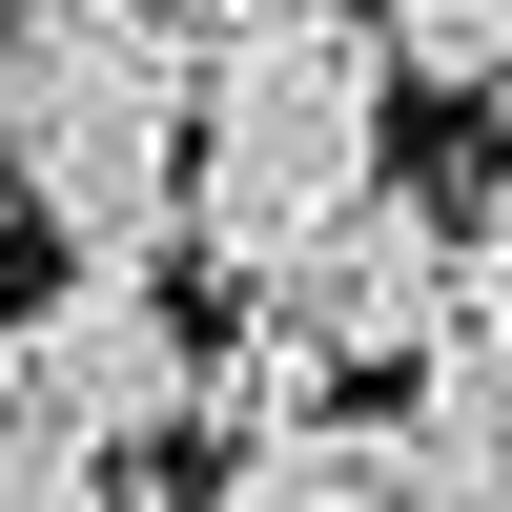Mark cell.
I'll return each instance as SVG.
<instances>
[{"instance_id": "obj_5", "label": "cell", "mask_w": 512, "mask_h": 512, "mask_svg": "<svg viewBox=\"0 0 512 512\" xmlns=\"http://www.w3.org/2000/svg\"><path fill=\"white\" fill-rule=\"evenodd\" d=\"M390 512H512V328H451L390 410Z\"/></svg>"}, {"instance_id": "obj_6", "label": "cell", "mask_w": 512, "mask_h": 512, "mask_svg": "<svg viewBox=\"0 0 512 512\" xmlns=\"http://www.w3.org/2000/svg\"><path fill=\"white\" fill-rule=\"evenodd\" d=\"M205 512H390V431H369V410L226 431V492H205Z\"/></svg>"}, {"instance_id": "obj_10", "label": "cell", "mask_w": 512, "mask_h": 512, "mask_svg": "<svg viewBox=\"0 0 512 512\" xmlns=\"http://www.w3.org/2000/svg\"><path fill=\"white\" fill-rule=\"evenodd\" d=\"M0 21H21V0H0Z\"/></svg>"}, {"instance_id": "obj_3", "label": "cell", "mask_w": 512, "mask_h": 512, "mask_svg": "<svg viewBox=\"0 0 512 512\" xmlns=\"http://www.w3.org/2000/svg\"><path fill=\"white\" fill-rule=\"evenodd\" d=\"M0 431L82 451V472H144L164 431H205V328L164 267H62L0 328Z\"/></svg>"}, {"instance_id": "obj_9", "label": "cell", "mask_w": 512, "mask_h": 512, "mask_svg": "<svg viewBox=\"0 0 512 512\" xmlns=\"http://www.w3.org/2000/svg\"><path fill=\"white\" fill-rule=\"evenodd\" d=\"M0 512H144V492L82 472V451H41V431H0Z\"/></svg>"}, {"instance_id": "obj_7", "label": "cell", "mask_w": 512, "mask_h": 512, "mask_svg": "<svg viewBox=\"0 0 512 512\" xmlns=\"http://www.w3.org/2000/svg\"><path fill=\"white\" fill-rule=\"evenodd\" d=\"M410 103H512V0H369Z\"/></svg>"}, {"instance_id": "obj_4", "label": "cell", "mask_w": 512, "mask_h": 512, "mask_svg": "<svg viewBox=\"0 0 512 512\" xmlns=\"http://www.w3.org/2000/svg\"><path fill=\"white\" fill-rule=\"evenodd\" d=\"M226 308H246V328H287L328 390H349V369H390V390H410V369L472 328V308H451V205H431V185H369L349 226H308L267 287H226Z\"/></svg>"}, {"instance_id": "obj_8", "label": "cell", "mask_w": 512, "mask_h": 512, "mask_svg": "<svg viewBox=\"0 0 512 512\" xmlns=\"http://www.w3.org/2000/svg\"><path fill=\"white\" fill-rule=\"evenodd\" d=\"M451 308L512 328V164H472V185H451Z\"/></svg>"}, {"instance_id": "obj_2", "label": "cell", "mask_w": 512, "mask_h": 512, "mask_svg": "<svg viewBox=\"0 0 512 512\" xmlns=\"http://www.w3.org/2000/svg\"><path fill=\"white\" fill-rule=\"evenodd\" d=\"M390 41L369 0H205V123H185V246L226 287H267L308 226H349L390 185Z\"/></svg>"}, {"instance_id": "obj_1", "label": "cell", "mask_w": 512, "mask_h": 512, "mask_svg": "<svg viewBox=\"0 0 512 512\" xmlns=\"http://www.w3.org/2000/svg\"><path fill=\"white\" fill-rule=\"evenodd\" d=\"M185 123H205V0H21L0 21V205L62 226V267L185 246Z\"/></svg>"}]
</instances>
